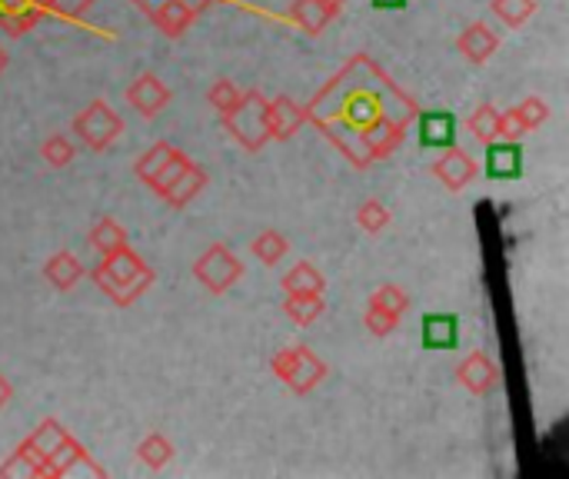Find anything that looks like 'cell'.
I'll use <instances>...</instances> for the list:
<instances>
[{"label":"cell","instance_id":"obj_40","mask_svg":"<svg viewBox=\"0 0 569 479\" xmlns=\"http://www.w3.org/2000/svg\"><path fill=\"white\" fill-rule=\"evenodd\" d=\"M406 4H410V0H373L376 11H403Z\"/></svg>","mask_w":569,"mask_h":479},{"label":"cell","instance_id":"obj_28","mask_svg":"<svg viewBox=\"0 0 569 479\" xmlns=\"http://www.w3.org/2000/svg\"><path fill=\"white\" fill-rule=\"evenodd\" d=\"M91 244L101 250V254H114L117 247L127 244V230L114 220V217H101L91 230Z\"/></svg>","mask_w":569,"mask_h":479},{"label":"cell","instance_id":"obj_18","mask_svg":"<svg viewBox=\"0 0 569 479\" xmlns=\"http://www.w3.org/2000/svg\"><path fill=\"white\" fill-rule=\"evenodd\" d=\"M147 17L156 24V31L160 34H167V37H181L190 24H194V17H197V11L187 4V0H160V4H153L150 11H147Z\"/></svg>","mask_w":569,"mask_h":479},{"label":"cell","instance_id":"obj_30","mask_svg":"<svg viewBox=\"0 0 569 479\" xmlns=\"http://www.w3.org/2000/svg\"><path fill=\"white\" fill-rule=\"evenodd\" d=\"M536 11V0H493V14L507 24V27H523Z\"/></svg>","mask_w":569,"mask_h":479},{"label":"cell","instance_id":"obj_8","mask_svg":"<svg viewBox=\"0 0 569 479\" xmlns=\"http://www.w3.org/2000/svg\"><path fill=\"white\" fill-rule=\"evenodd\" d=\"M483 147H486V156H483L486 177H490V180H503V184L523 177V143L520 140L497 137V140L483 143Z\"/></svg>","mask_w":569,"mask_h":479},{"label":"cell","instance_id":"obj_1","mask_svg":"<svg viewBox=\"0 0 569 479\" xmlns=\"http://www.w3.org/2000/svg\"><path fill=\"white\" fill-rule=\"evenodd\" d=\"M417 104L367 57L357 54L306 107V120L327 133L353 167L390 156L417 117Z\"/></svg>","mask_w":569,"mask_h":479},{"label":"cell","instance_id":"obj_16","mask_svg":"<svg viewBox=\"0 0 569 479\" xmlns=\"http://www.w3.org/2000/svg\"><path fill=\"white\" fill-rule=\"evenodd\" d=\"M427 350H456L460 347V316L456 313H427L420 319Z\"/></svg>","mask_w":569,"mask_h":479},{"label":"cell","instance_id":"obj_38","mask_svg":"<svg viewBox=\"0 0 569 479\" xmlns=\"http://www.w3.org/2000/svg\"><path fill=\"white\" fill-rule=\"evenodd\" d=\"M133 4H137V8H140L143 14H147V11H150L153 4H160V0H133ZM187 4H190L194 11H200V8H207V4H210V0H187Z\"/></svg>","mask_w":569,"mask_h":479},{"label":"cell","instance_id":"obj_7","mask_svg":"<svg viewBox=\"0 0 569 479\" xmlns=\"http://www.w3.org/2000/svg\"><path fill=\"white\" fill-rule=\"evenodd\" d=\"M194 277H197V283H200L207 293L220 296L223 290H230V287L243 277V267H240V260H236L223 244H213V247L194 264Z\"/></svg>","mask_w":569,"mask_h":479},{"label":"cell","instance_id":"obj_22","mask_svg":"<svg viewBox=\"0 0 569 479\" xmlns=\"http://www.w3.org/2000/svg\"><path fill=\"white\" fill-rule=\"evenodd\" d=\"M70 440V433H67V427L63 423H57V420H44L31 436H27V446L44 459V466H47V459L63 446ZM47 472V469H44Z\"/></svg>","mask_w":569,"mask_h":479},{"label":"cell","instance_id":"obj_36","mask_svg":"<svg viewBox=\"0 0 569 479\" xmlns=\"http://www.w3.org/2000/svg\"><path fill=\"white\" fill-rule=\"evenodd\" d=\"M97 0H47L50 17H63V21H80Z\"/></svg>","mask_w":569,"mask_h":479},{"label":"cell","instance_id":"obj_4","mask_svg":"<svg viewBox=\"0 0 569 479\" xmlns=\"http://www.w3.org/2000/svg\"><path fill=\"white\" fill-rule=\"evenodd\" d=\"M73 133L80 137V143H84L88 150L101 153L124 133V120L111 110L107 101H91L73 117Z\"/></svg>","mask_w":569,"mask_h":479},{"label":"cell","instance_id":"obj_15","mask_svg":"<svg viewBox=\"0 0 569 479\" xmlns=\"http://www.w3.org/2000/svg\"><path fill=\"white\" fill-rule=\"evenodd\" d=\"M456 376H460V383L469 389V393H476V396H483V393H490L497 383H500V366L486 357L483 350H473L460 366H456Z\"/></svg>","mask_w":569,"mask_h":479},{"label":"cell","instance_id":"obj_5","mask_svg":"<svg viewBox=\"0 0 569 479\" xmlns=\"http://www.w3.org/2000/svg\"><path fill=\"white\" fill-rule=\"evenodd\" d=\"M270 370L293 389V393H310L323 376H327V363H323L313 350L306 347H290L280 350L270 360Z\"/></svg>","mask_w":569,"mask_h":479},{"label":"cell","instance_id":"obj_41","mask_svg":"<svg viewBox=\"0 0 569 479\" xmlns=\"http://www.w3.org/2000/svg\"><path fill=\"white\" fill-rule=\"evenodd\" d=\"M8 60H11V57H8V50H4V47H0V73H4V70H8Z\"/></svg>","mask_w":569,"mask_h":479},{"label":"cell","instance_id":"obj_27","mask_svg":"<svg viewBox=\"0 0 569 479\" xmlns=\"http://www.w3.org/2000/svg\"><path fill=\"white\" fill-rule=\"evenodd\" d=\"M137 456L143 466L150 469H164L171 459H174V443L164 436V433H150L140 446H137Z\"/></svg>","mask_w":569,"mask_h":479},{"label":"cell","instance_id":"obj_35","mask_svg":"<svg viewBox=\"0 0 569 479\" xmlns=\"http://www.w3.org/2000/svg\"><path fill=\"white\" fill-rule=\"evenodd\" d=\"M357 223H360L367 233H380V230L390 223V210H386L380 200H367V203L357 210Z\"/></svg>","mask_w":569,"mask_h":479},{"label":"cell","instance_id":"obj_14","mask_svg":"<svg viewBox=\"0 0 569 479\" xmlns=\"http://www.w3.org/2000/svg\"><path fill=\"white\" fill-rule=\"evenodd\" d=\"M340 11H344V0H297V4L290 8V21L300 31H306L310 37H316Z\"/></svg>","mask_w":569,"mask_h":479},{"label":"cell","instance_id":"obj_32","mask_svg":"<svg viewBox=\"0 0 569 479\" xmlns=\"http://www.w3.org/2000/svg\"><path fill=\"white\" fill-rule=\"evenodd\" d=\"M40 156H44V164H50L54 171H60V167H67L70 160H73V143L63 133H50L40 143Z\"/></svg>","mask_w":569,"mask_h":479},{"label":"cell","instance_id":"obj_3","mask_svg":"<svg viewBox=\"0 0 569 479\" xmlns=\"http://www.w3.org/2000/svg\"><path fill=\"white\" fill-rule=\"evenodd\" d=\"M220 124L227 127V133L243 147L257 153L270 137H267V97L260 91H247L233 110L220 114Z\"/></svg>","mask_w":569,"mask_h":479},{"label":"cell","instance_id":"obj_9","mask_svg":"<svg viewBox=\"0 0 569 479\" xmlns=\"http://www.w3.org/2000/svg\"><path fill=\"white\" fill-rule=\"evenodd\" d=\"M417 133H420V147L427 150H446L456 147V114L453 110H417Z\"/></svg>","mask_w":569,"mask_h":479},{"label":"cell","instance_id":"obj_13","mask_svg":"<svg viewBox=\"0 0 569 479\" xmlns=\"http://www.w3.org/2000/svg\"><path fill=\"white\" fill-rule=\"evenodd\" d=\"M433 177L446 187V190H463L473 177H476V164L473 156L460 147H446L440 153V160L433 164Z\"/></svg>","mask_w":569,"mask_h":479},{"label":"cell","instance_id":"obj_2","mask_svg":"<svg viewBox=\"0 0 569 479\" xmlns=\"http://www.w3.org/2000/svg\"><path fill=\"white\" fill-rule=\"evenodd\" d=\"M94 283L117 303V306H130L137 296H143L153 283V270L124 244L114 254H104V260L94 267Z\"/></svg>","mask_w":569,"mask_h":479},{"label":"cell","instance_id":"obj_26","mask_svg":"<svg viewBox=\"0 0 569 479\" xmlns=\"http://www.w3.org/2000/svg\"><path fill=\"white\" fill-rule=\"evenodd\" d=\"M0 476H27V479H34V476H47L44 472V459L27 446V440L14 449V456L0 466Z\"/></svg>","mask_w":569,"mask_h":479},{"label":"cell","instance_id":"obj_34","mask_svg":"<svg viewBox=\"0 0 569 479\" xmlns=\"http://www.w3.org/2000/svg\"><path fill=\"white\" fill-rule=\"evenodd\" d=\"M240 97H243V91L233 84V80H217V84L210 87V94H207V101H210V107H213L217 114L233 110Z\"/></svg>","mask_w":569,"mask_h":479},{"label":"cell","instance_id":"obj_31","mask_svg":"<svg viewBox=\"0 0 569 479\" xmlns=\"http://www.w3.org/2000/svg\"><path fill=\"white\" fill-rule=\"evenodd\" d=\"M513 120L523 127V133H530V130H536V127H543L546 124V117H549V107H546V101L543 97H526V101H520L513 110Z\"/></svg>","mask_w":569,"mask_h":479},{"label":"cell","instance_id":"obj_39","mask_svg":"<svg viewBox=\"0 0 569 479\" xmlns=\"http://www.w3.org/2000/svg\"><path fill=\"white\" fill-rule=\"evenodd\" d=\"M11 396H14V386H11V379L4 373H0V410L11 404Z\"/></svg>","mask_w":569,"mask_h":479},{"label":"cell","instance_id":"obj_37","mask_svg":"<svg viewBox=\"0 0 569 479\" xmlns=\"http://www.w3.org/2000/svg\"><path fill=\"white\" fill-rule=\"evenodd\" d=\"M396 319H399V316H393V313H386V309H380V306H367L363 324H367V330H370L373 337H390V334L396 330Z\"/></svg>","mask_w":569,"mask_h":479},{"label":"cell","instance_id":"obj_33","mask_svg":"<svg viewBox=\"0 0 569 479\" xmlns=\"http://www.w3.org/2000/svg\"><path fill=\"white\" fill-rule=\"evenodd\" d=\"M370 306H380L393 316H403L406 306H410V296H406V290H399L396 283H383L373 296H370Z\"/></svg>","mask_w":569,"mask_h":479},{"label":"cell","instance_id":"obj_19","mask_svg":"<svg viewBox=\"0 0 569 479\" xmlns=\"http://www.w3.org/2000/svg\"><path fill=\"white\" fill-rule=\"evenodd\" d=\"M456 47H460V54L469 60V63H486L493 54H497V47H500V37L486 27V24H469L463 34H460V40H456Z\"/></svg>","mask_w":569,"mask_h":479},{"label":"cell","instance_id":"obj_25","mask_svg":"<svg viewBox=\"0 0 569 479\" xmlns=\"http://www.w3.org/2000/svg\"><path fill=\"white\" fill-rule=\"evenodd\" d=\"M280 287L287 293H323L327 280H323V273L313 264H297L293 270H287V277L280 280Z\"/></svg>","mask_w":569,"mask_h":479},{"label":"cell","instance_id":"obj_10","mask_svg":"<svg viewBox=\"0 0 569 479\" xmlns=\"http://www.w3.org/2000/svg\"><path fill=\"white\" fill-rule=\"evenodd\" d=\"M47 476H107V469L104 466H97L94 459H91V453L80 446L73 436L47 459Z\"/></svg>","mask_w":569,"mask_h":479},{"label":"cell","instance_id":"obj_6","mask_svg":"<svg viewBox=\"0 0 569 479\" xmlns=\"http://www.w3.org/2000/svg\"><path fill=\"white\" fill-rule=\"evenodd\" d=\"M187 164H190V156H187L184 150H177V147H171V143H156V147H150V150L137 160V177L160 197V194H164V190L177 180V174H181Z\"/></svg>","mask_w":569,"mask_h":479},{"label":"cell","instance_id":"obj_20","mask_svg":"<svg viewBox=\"0 0 569 479\" xmlns=\"http://www.w3.org/2000/svg\"><path fill=\"white\" fill-rule=\"evenodd\" d=\"M207 180H210V177H207V171H204V167H197L194 160H190V164H187V167L177 174V180H174V184H171L164 194H160V197H164V200H167L174 210H181V207H187V203H190V200H194V197H197L204 187H207Z\"/></svg>","mask_w":569,"mask_h":479},{"label":"cell","instance_id":"obj_23","mask_svg":"<svg viewBox=\"0 0 569 479\" xmlns=\"http://www.w3.org/2000/svg\"><path fill=\"white\" fill-rule=\"evenodd\" d=\"M323 293H287V303H283V313L293 319L297 327H310L316 324V316L323 313Z\"/></svg>","mask_w":569,"mask_h":479},{"label":"cell","instance_id":"obj_17","mask_svg":"<svg viewBox=\"0 0 569 479\" xmlns=\"http://www.w3.org/2000/svg\"><path fill=\"white\" fill-rule=\"evenodd\" d=\"M303 124H306V114L290 97L267 101V137L270 140H290Z\"/></svg>","mask_w":569,"mask_h":479},{"label":"cell","instance_id":"obj_12","mask_svg":"<svg viewBox=\"0 0 569 479\" xmlns=\"http://www.w3.org/2000/svg\"><path fill=\"white\" fill-rule=\"evenodd\" d=\"M44 17H50L47 0H0V27L11 37L27 34Z\"/></svg>","mask_w":569,"mask_h":479},{"label":"cell","instance_id":"obj_24","mask_svg":"<svg viewBox=\"0 0 569 479\" xmlns=\"http://www.w3.org/2000/svg\"><path fill=\"white\" fill-rule=\"evenodd\" d=\"M500 120H503V114H500L493 104H483V107H476V110L469 114L466 130H469L479 143H490V140L500 137Z\"/></svg>","mask_w":569,"mask_h":479},{"label":"cell","instance_id":"obj_11","mask_svg":"<svg viewBox=\"0 0 569 479\" xmlns=\"http://www.w3.org/2000/svg\"><path fill=\"white\" fill-rule=\"evenodd\" d=\"M127 104L140 114V117H156L171 104V91L156 73H143L127 87Z\"/></svg>","mask_w":569,"mask_h":479},{"label":"cell","instance_id":"obj_21","mask_svg":"<svg viewBox=\"0 0 569 479\" xmlns=\"http://www.w3.org/2000/svg\"><path fill=\"white\" fill-rule=\"evenodd\" d=\"M44 277H47L57 290H73L80 280H84V264H80L70 250H57V254L44 264Z\"/></svg>","mask_w":569,"mask_h":479},{"label":"cell","instance_id":"obj_29","mask_svg":"<svg viewBox=\"0 0 569 479\" xmlns=\"http://www.w3.org/2000/svg\"><path fill=\"white\" fill-rule=\"evenodd\" d=\"M290 244H287V236L277 233V230H264L257 240H254V257L264 264V267H277L283 257H287Z\"/></svg>","mask_w":569,"mask_h":479}]
</instances>
